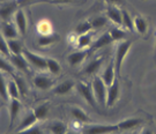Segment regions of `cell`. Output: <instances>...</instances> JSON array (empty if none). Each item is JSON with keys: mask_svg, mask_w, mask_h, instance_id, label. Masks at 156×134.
<instances>
[{"mask_svg": "<svg viewBox=\"0 0 156 134\" xmlns=\"http://www.w3.org/2000/svg\"><path fill=\"white\" fill-rule=\"evenodd\" d=\"M133 42H134V39L126 38V39L120 41V42H118L117 43L116 50H115L113 62H115V67H116V72H117L118 76H120L122 67H123V62H124V60H125L126 56H127L128 51L131 50Z\"/></svg>", "mask_w": 156, "mask_h": 134, "instance_id": "6da1fadb", "label": "cell"}, {"mask_svg": "<svg viewBox=\"0 0 156 134\" xmlns=\"http://www.w3.org/2000/svg\"><path fill=\"white\" fill-rule=\"evenodd\" d=\"M91 88L94 91V96L98 106L104 108L106 106V94H108V86H106L100 75L93 76L91 81Z\"/></svg>", "mask_w": 156, "mask_h": 134, "instance_id": "7a4b0ae2", "label": "cell"}, {"mask_svg": "<svg viewBox=\"0 0 156 134\" xmlns=\"http://www.w3.org/2000/svg\"><path fill=\"white\" fill-rule=\"evenodd\" d=\"M119 132L118 125L104 124H84L82 125V134H115Z\"/></svg>", "mask_w": 156, "mask_h": 134, "instance_id": "3957f363", "label": "cell"}, {"mask_svg": "<svg viewBox=\"0 0 156 134\" xmlns=\"http://www.w3.org/2000/svg\"><path fill=\"white\" fill-rule=\"evenodd\" d=\"M75 90L91 108H94V109L98 108V104H97L96 98L94 96V91H93V88H91V84L83 82V81H79V82L75 83Z\"/></svg>", "mask_w": 156, "mask_h": 134, "instance_id": "277c9868", "label": "cell"}, {"mask_svg": "<svg viewBox=\"0 0 156 134\" xmlns=\"http://www.w3.org/2000/svg\"><path fill=\"white\" fill-rule=\"evenodd\" d=\"M23 57L27 59V62H29V65H31L38 71H48V66H46V59L44 57L39 56L37 53L33 52L29 49H23L22 52Z\"/></svg>", "mask_w": 156, "mask_h": 134, "instance_id": "5b68a950", "label": "cell"}, {"mask_svg": "<svg viewBox=\"0 0 156 134\" xmlns=\"http://www.w3.org/2000/svg\"><path fill=\"white\" fill-rule=\"evenodd\" d=\"M145 123V119L142 117H129L124 119L122 122H119L117 124L119 132H132V131H136V129L141 127Z\"/></svg>", "mask_w": 156, "mask_h": 134, "instance_id": "8992f818", "label": "cell"}, {"mask_svg": "<svg viewBox=\"0 0 156 134\" xmlns=\"http://www.w3.org/2000/svg\"><path fill=\"white\" fill-rule=\"evenodd\" d=\"M119 98H120V80H119V76H117L113 83L108 87L106 108H113Z\"/></svg>", "mask_w": 156, "mask_h": 134, "instance_id": "52a82bcc", "label": "cell"}, {"mask_svg": "<svg viewBox=\"0 0 156 134\" xmlns=\"http://www.w3.org/2000/svg\"><path fill=\"white\" fill-rule=\"evenodd\" d=\"M17 1H8L0 5V21L8 22L9 19H13L17 11Z\"/></svg>", "mask_w": 156, "mask_h": 134, "instance_id": "ba28073f", "label": "cell"}, {"mask_svg": "<svg viewBox=\"0 0 156 134\" xmlns=\"http://www.w3.org/2000/svg\"><path fill=\"white\" fill-rule=\"evenodd\" d=\"M13 21L14 24L17 28L19 33L21 36H26L27 31H28V20H27V15L23 9H17L16 13L13 16Z\"/></svg>", "mask_w": 156, "mask_h": 134, "instance_id": "9c48e42d", "label": "cell"}, {"mask_svg": "<svg viewBox=\"0 0 156 134\" xmlns=\"http://www.w3.org/2000/svg\"><path fill=\"white\" fill-rule=\"evenodd\" d=\"M105 16L109 19V21L115 23L116 26L122 28L123 23V15H122V7L113 5H108L105 9Z\"/></svg>", "mask_w": 156, "mask_h": 134, "instance_id": "30bf717a", "label": "cell"}, {"mask_svg": "<svg viewBox=\"0 0 156 134\" xmlns=\"http://www.w3.org/2000/svg\"><path fill=\"white\" fill-rule=\"evenodd\" d=\"M133 20L135 33L139 34L140 36H142V37H145L146 35L148 34V30H149V20H148V17L144 16L141 14H136L133 17Z\"/></svg>", "mask_w": 156, "mask_h": 134, "instance_id": "8fae6325", "label": "cell"}, {"mask_svg": "<svg viewBox=\"0 0 156 134\" xmlns=\"http://www.w3.org/2000/svg\"><path fill=\"white\" fill-rule=\"evenodd\" d=\"M90 50H76L67 56V62L71 67H78L86 60Z\"/></svg>", "mask_w": 156, "mask_h": 134, "instance_id": "7c38bea8", "label": "cell"}, {"mask_svg": "<svg viewBox=\"0 0 156 134\" xmlns=\"http://www.w3.org/2000/svg\"><path fill=\"white\" fill-rule=\"evenodd\" d=\"M104 62V57H96L93 60H90L86 66L83 67V74L89 75V76H95L98 75L101 67Z\"/></svg>", "mask_w": 156, "mask_h": 134, "instance_id": "4fadbf2b", "label": "cell"}, {"mask_svg": "<svg viewBox=\"0 0 156 134\" xmlns=\"http://www.w3.org/2000/svg\"><path fill=\"white\" fill-rule=\"evenodd\" d=\"M75 83H76V82H74L71 79L64 80L62 82L58 83L56 87L52 89V93H53L55 95H58V96L68 95V94H71L73 90L75 89Z\"/></svg>", "mask_w": 156, "mask_h": 134, "instance_id": "5bb4252c", "label": "cell"}, {"mask_svg": "<svg viewBox=\"0 0 156 134\" xmlns=\"http://www.w3.org/2000/svg\"><path fill=\"white\" fill-rule=\"evenodd\" d=\"M100 76L102 78L103 82H104L108 87L113 83V81H115L116 78L118 76L117 72H116V67H115V62H113V60L110 62L108 65H106L105 68L103 69V72H102V74H101Z\"/></svg>", "mask_w": 156, "mask_h": 134, "instance_id": "9a60e30c", "label": "cell"}, {"mask_svg": "<svg viewBox=\"0 0 156 134\" xmlns=\"http://www.w3.org/2000/svg\"><path fill=\"white\" fill-rule=\"evenodd\" d=\"M9 62H12V65L15 67V69L20 71L23 73H29L30 68H29V62H27V59L23 57V55H12L9 57Z\"/></svg>", "mask_w": 156, "mask_h": 134, "instance_id": "2e32d148", "label": "cell"}, {"mask_svg": "<svg viewBox=\"0 0 156 134\" xmlns=\"http://www.w3.org/2000/svg\"><path fill=\"white\" fill-rule=\"evenodd\" d=\"M112 43H115V42L112 41L110 34L104 33V34H102L98 38L95 39L94 42H93V44L90 46V51L93 52V51H97V50H100V49H103V48H105V46H110Z\"/></svg>", "mask_w": 156, "mask_h": 134, "instance_id": "e0dca14e", "label": "cell"}, {"mask_svg": "<svg viewBox=\"0 0 156 134\" xmlns=\"http://www.w3.org/2000/svg\"><path fill=\"white\" fill-rule=\"evenodd\" d=\"M60 41V36L58 34L52 33L50 35H39L37 38V45L39 48H50Z\"/></svg>", "mask_w": 156, "mask_h": 134, "instance_id": "ac0fdd59", "label": "cell"}, {"mask_svg": "<svg viewBox=\"0 0 156 134\" xmlns=\"http://www.w3.org/2000/svg\"><path fill=\"white\" fill-rule=\"evenodd\" d=\"M71 115L72 117L75 119L76 123H80L81 125H84V124H89L90 123V117L87 115V112L84 111L82 108L80 106H71Z\"/></svg>", "mask_w": 156, "mask_h": 134, "instance_id": "d6986e66", "label": "cell"}, {"mask_svg": "<svg viewBox=\"0 0 156 134\" xmlns=\"http://www.w3.org/2000/svg\"><path fill=\"white\" fill-rule=\"evenodd\" d=\"M55 80L46 76V75H36L34 78V86L41 90H49L53 87Z\"/></svg>", "mask_w": 156, "mask_h": 134, "instance_id": "ffe728a7", "label": "cell"}, {"mask_svg": "<svg viewBox=\"0 0 156 134\" xmlns=\"http://www.w3.org/2000/svg\"><path fill=\"white\" fill-rule=\"evenodd\" d=\"M37 123H38V119L34 115V112L33 111L28 112V113L22 118V120H21V123L19 124V126H16V132H22L24 129H30L31 126H34L35 124H37ZM16 132H15V133H16Z\"/></svg>", "mask_w": 156, "mask_h": 134, "instance_id": "44dd1931", "label": "cell"}, {"mask_svg": "<svg viewBox=\"0 0 156 134\" xmlns=\"http://www.w3.org/2000/svg\"><path fill=\"white\" fill-rule=\"evenodd\" d=\"M1 34H2V36H4L7 41H8V39L17 38L19 35H20L17 28L15 27V24L11 22L2 23V26H1Z\"/></svg>", "mask_w": 156, "mask_h": 134, "instance_id": "7402d4cb", "label": "cell"}, {"mask_svg": "<svg viewBox=\"0 0 156 134\" xmlns=\"http://www.w3.org/2000/svg\"><path fill=\"white\" fill-rule=\"evenodd\" d=\"M93 44V33H87L83 35H79L76 38L75 46L78 48V50H86L90 48Z\"/></svg>", "mask_w": 156, "mask_h": 134, "instance_id": "603a6c76", "label": "cell"}, {"mask_svg": "<svg viewBox=\"0 0 156 134\" xmlns=\"http://www.w3.org/2000/svg\"><path fill=\"white\" fill-rule=\"evenodd\" d=\"M122 15H123V23H122V28L127 30L128 33H134V20L133 16L131 15V13L122 7Z\"/></svg>", "mask_w": 156, "mask_h": 134, "instance_id": "cb8c5ba5", "label": "cell"}, {"mask_svg": "<svg viewBox=\"0 0 156 134\" xmlns=\"http://www.w3.org/2000/svg\"><path fill=\"white\" fill-rule=\"evenodd\" d=\"M48 129L51 134H66L68 131L67 125L64 122L60 120H52L49 125H48Z\"/></svg>", "mask_w": 156, "mask_h": 134, "instance_id": "d4e9b609", "label": "cell"}, {"mask_svg": "<svg viewBox=\"0 0 156 134\" xmlns=\"http://www.w3.org/2000/svg\"><path fill=\"white\" fill-rule=\"evenodd\" d=\"M49 111H50V103H49V102H44V103L39 104V105H37L33 110L34 115H35L36 118L38 119V122L44 120L45 118L48 117Z\"/></svg>", "mask_w": 156, "mask_h": 134, "instance_id": "484cf974", "label": "cell"}, {"mask_svg": "<svg viewBox=\"0 0 156 134\" xmlns=\"http://www.w3.org/2000/svg\"><path fill=\"white\" fill-rule=\"evenodd\" d=\"M108 33L110 34L112 41H113L115 43H118V42H120V41L126 39L128 36L127 30H125L124 28H119V27H113V28L110 29Z\"/></svg>", "mask_w": 156, "mask_h": 134, "instance_id": "4316f807", "label": "cell"}, {"mask_svg": "<svg viewBox=\"0 0 156 134\" xmlns=\"http://www.w3.org/2000/svg\"><path fill=\"white\" fill-rule=\"evenodd\" d=\"M21 111V102L20 100H11L9 104V117H11V126L14 125Z\"/></svg>", "mask_w": 156, "mask_h": 134, "instance_id": "83f0119b", "label": "cell"}, {"mask_svg": "<svg viewBox=\"0 0 156 134\" xmlns=\"http://www.w3.org/2000/svg\"><path fill=\"white\" fill-rule=\"evenodd\" d=\"M46 59V66H48V72L52 75H59L62 73V65L55 58H45Z\"/></svg>", "mask_w": 156, "mask_h": 134, "instance_id": "f1b7e54d", "label": "cell"}, {"mask_svg": "<svg viewBox=\"0 0 156 134\" xmlns=\"http://www.w3.org/2000/svg\"><path fill=\"white\" fill-rule=\"evenodd\" d=\"M89 21L91 23L93 30H98V29L104 28L109 24V19L105 15H97V16L91 17Z\"/></svg>", "mask_w": 156, "mask_h": 134, "instance_id": "f546056e", "label": "cell"}, {"mask_svg": "<svg viewBox=\"0 0 156 134\" xmlns=\"http://www.w3.org/2000/svg\"><path fill=\"white\" fill-rule=\"evenodd\" d=\"M7 43H8V48H9V51H11V55H22L24 48H23L22 42L20 39H8Z\"/></svg>", "mask_w": 156, "mask_h": 134, "instance_id": "4dcf8cb0", "label": "cell"}, {"mask_svg": "<svg viewBox=\"0 0 156 134\" xmlns=\"http://www.w3.org/2000/svg\"><path fill=\"white\" fill-rule=\"evenodd\" d=\"M37 31L39 35H50L53 33L52 24L49 20H41L37 23Z\"/></svg>", "mask_w": 156, "mask_h": 134, "instance_id": "1f68e13d", "label": "cell"}, {"mask_svg": "<svg viewBox=\"0 0 156 134\" xmlns=\"http://www.w3.org/2000/svg\"><path fill=\"white\" fill-rule=\"evenodd\" d=\"M4 72H1L0 71V97L2 98V100H5V102H8V100H11L9 98V95H8V83H7V81H6L5 76H4Z\"/></svg>", "mask_w": 156, "mask_h": 134, "instance_id": "d6a6232c", "label": "cell"}, {"mask_svg": "<svg viewBox=\"0 0 156 134\" xmlns=\"http://www.w3.org/2000/svg\"><path fill=\"white\" fill-rule=\"evenodd\" d=\"M8 95H9V98L11 100H20L21 97V94H20V90H19V87H17L16 82L14 80H11L8 81Z\"/></svg>", "mask_w": 156, "mask_h": 134, "instance_id": "836d02e7", "label": "cell"}, {"mask_svg": "<svg viewBox=\"0 0 156 134\" xmlns=\"http://www.w3.org/2000/svg\"><path fill=\"white\" fill-rule=\"evenodd\" d=\"M12 75H13V80L16 82L17 87H19L21 96H26L28 94V86H27L26 80L22 76H20V75H15V74H12Z\"/></svg>", "mask_w": 156, "mask_h": 134, "instance_id": "e575fe53", "label": "cell"}, {"mask_svg": "<svg viewBox=\"0 0 156 134\" xmlns=\"http://www.w3.org/2000/svg\"><path fill=\"white\" fill-rule=\"evenodd\" d=\"M93 30L91 28V23H90L89 20H86L83 22H80L75 27V31L74 33L76 34V35H83V34H87V33H90Z\"/></svg>", "mask_w": 156, "mask_h": 134, "instance_id": "d590c367", "label": "cell"}, {"mask_svg": "<svg viewBox=\"0 0 156 134\" xmlns=\"http://www.w3.org/2000/svg\"><path fill=\"white\" fill-rule=\"evenodd\" d=\"M0 71L4 73H9V74H14L15 67L12 65L11 62H7L2 55H0Z\"/></svg>", "mask_w": 156, "mask_h": 134, "instance_id": "8d00e7d4", "label": "cell"}, {"mask_svg": "<svg viewBox=\"0 0 156 134\" xmlns=\"http://www.w3.org/2000/svg\"><path fill=\"white\" fill-rule=\"evenodd\" d=\"M0 55H2L4 57H9L12 56L9 48H8V43H7V39L2 36V34L0 33Z\"/></svg>", "mask_w": 156, "mask_h": 134, "instance_id": "74e56055", "label": "cell"}, {"mask_svg": "<svg viewBox=\"0 0 156 134\" xmlns=\"http://www.w3.org/2000/svg\"><path fill=\"white\" fill-rule=\"evenodd\" d=\"M14 134H45V133L43 132V129H41V126H39L38 124H35L30 129H24L22 132H16V133Z\"/></svg>", "mask_w": 156, "mask_h": 134, "instance_id": "f35d334b", "label": "cell"}, {"mask_svg": "<svg viewBox=\"0 0 156 134\" xmlns=\"http://www.w3.org/2000/svg\"><path fill=\"white\" fill-rule=\"evenodd\" d=\"M50 4H55V5H66V4H78V0H45Z\"/></svg>", "mask_w": 156, "mask_h": 134, "instance_id": "ab89813d", "label": "cell"}, {"mask_svg": "<svg viewBox=\"0 0 156 134\" xmlns=\"http://www.w3.org/2000/svg\"><path fill=\"white\" fill-rule=\"evenodd\" d=\"M108 5L118 6V7H123L125 5V0H103Z\"/></svg>", "mask_w": 156, "mask_h": 134, "instance_id": "60d3db41", "label": "cell"}, {"mask_svg": "<svg viewBox=\"0 0 156 134\" xmlns=\"http://www.w3.org/2000/svg\"><path fill=\"white\" fill-rule=\"evenodd\" d=\"M19 5H29V4H33L36 1H42V0H16Z\"/></svg>", "mask_w": 156, "mask_h": 134, "instance_id": "b9f144b4", "label": "cell"}, {"mask_svg": "<svg viewBox=\"0 0 156 134\" xmlns=\"http://www.w3.org/2000/svg\"><path fill=\"white\" fill-rule=\"evenodd\" d=\"M139 134H155V132L151 129H149V127H144V129L140 131Z\"/></svg>", "mask_w": 156, "mask_h": 134, "instance_id": "7bdbcfd3", "label": "cell"}, {"mask_svg": "<svg viewBox=\"0 0 156 134\" xmlns=\"http://www.w3.org/2000/svg\"><path fill=\"white\" fill-rule=\"evenodd\" d=\"M66 134H78V133H76L75 131H67Z\"/></svg>", "mask_w": 156, "mask_h": 134, "instance_id": "ee69618b", "label": "cell"}, {"mask_svg": "<svg viewBox=\"0 0 156 134\" xmlns=\"http://www.w3.org/2000/svg\"><path fill=\"white\" fill-rule=\"evenodd\" d=\"M129 134H139V133H138V131H132Z\"/></svg>", "mask_w": 156, "mask_h": 134, "instance_id": "f6af8a7d", "label": "cell"}, {"mask_svg": "<svg viewBox=\"0 0 156 134\" xmlns=\"http://www.w3.org/2000/svg\"><path fill=\"white\" fill-rule=\"evenodd\" d=\"M155 52H156V39H155Z\"/></svg>", "mask_w": 156, "mask_h": 134, "instance_id": "bcb514c9", "label": "cell"}, {"mask_svg": "<svg viewBox=\"0 0 156 134\" xmlns=\"http://www.w3.org/2000/svg\"><path fill=\"white\" fill-rule=\"evenodd\" d=\"M82 1H83V2H84V1H86V0H82Z\"/></svg>", "mask_w": 156, "mask_h": 134, "instance_id": "7dc6e473", "label": "cell"}]
</instances>
